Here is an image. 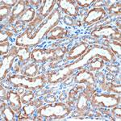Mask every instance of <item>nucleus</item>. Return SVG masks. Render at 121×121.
I'll use <instances>...</instances> for the list:
<instances>
[{"mask_svg": "<svg viewBox=\"0 0 121 121\" xmlns=\"http://www.w3.org/2000/svg\"><path fill=\"white\" fill-rule=\"evenodd\" d=\"M9 47H10L9 41L3 42L0 44V52H1L2 56H5L8 53V52L10 51V49H11Z\"/></svg>", "mask_w": 121, "mask_h": 121, "instance_id": "nucleus-30", "label": "nucleus"}, {"mask_svg": "<svg viewBox=\"0 0 121 121\" xmlns=\"http://www.w3.org/2000/svg\"><path fill=\"white\" fill-rule=\"evenodd\" d=\"M18 2L19 1H16V0H9V1L8 0H2L1 3H2V4L8 6L10 7H14L18 3Z\"/></svg>", "mask_w": 121, "mask_h": 121, "instance_id": "nucleus-35", "label": "nucleus"}, {"mask_svg": "<svg viewBox=\"0 0 121 121\" xmlns=\"http://www.w3.org/2000/svg\"><path fill=\"white\" fill-rule=\"evenodd\" d=\"M89 44L86 42H81L78 45L73 47L66 55V60H75L81 57L89 49Z\"/></svg>", "mask_w": 121, "mask_h": 121, "instance_id": "nucleus-14", "label": "nucleus"}, {"mask_svg": "<svg viewBox=\"0 0 121 121\" xmlns=\"http://www.w3.org/2000/svg\"><path fill=\"white\" fill-rule=\"evenodd\" d=\"M120 95L116 94L94 93L91 98V105L93 107L113 108L120 104Z\"/></svg>", "mask_w": 121, "mask_h": 121, "instance_id": "nucleus-5", "label": "nucleus"}, {"mask_svg": "<svg viewBox=\"0 0 121 121\" xmlns=\"http://www.w3.org/2000/svg\"><path fill=\"white\" fill-rule=\"evenodd\" d=\"M43 6L39 10V15L42 19L49 16L53 11V8L56 4V0H48V1H42Z\"/></svg>", "mask_w": 121, "mask_h": 121, "instance_id": "nucleus-18", "label": "nucleus"}, {"mask_svg": "<svg viewBox=\"0 0 121 121\" xmlns=\"http://www.w3.org/2000/svg\"><path fill=\"white\" fill-rule=\"evenodd\" d=\"M11 11H12L11 7L3 4L1 5V7H0V19H1V21L7 18L8 15H10V14L11 15Z\"/></svg>", "mask_w": 121, "mask_h": 121, "instance_id": "nucleus-28", "label": "nucleus"}, {"mask_svg": "<svg viewBox=\"0 0 121 121\" xmlns=\"http://www.w3.org/2000/svg\"><path fill=\"white\" fill-rule=\"evenodd\" d=\"M15 111L11 108L10 105H6L3 108L1 109V116L3 117V120L7 121H12L15 120Z\"/></svg>", "mask_w": 121, "mask_h": 121, "instance_id": "nucleus-22", "label": "nucleus"}, {"mask_svg": "<svg viewBox=\"0 0 121 121\" xmlns=\"http://www.w3.org/2000/svg\"><path fill=\"white\" fill-rule=\"evenodd\" d=\"M55 57L54 48H34L31 52V60L35 63H45L53 61Z\"/></svg>", "mask_w": 121, "mask_h": 121, "instance_id": "nucleus-7", "label": "nucleus"}, {"mask_svg": "<svg viewBox=\"0 0 121 121\" xmlns=\"http://www.w3.org/2000/svg\"><path fill=\"white\" fill-rule=\"evenodd\" d=\"M46 99H49L48 101H47L48 103H53L54 102H56V98L55 96H53V95H49V96L46 97V98L44 99V100H46Z\"/></svg>", "mask_w": 121, "mask_h": 121, "instance_id": "nucleus-39", "label": "nucleus"}, {"mask_svg": "<svg viewBox=\"0 0 121 121\" xmlns=\"http://www.w3.org/2000/svg\"><path fill=\"white\" fill-rule=\"evenodd\" d=\"M38 72H39V65L37 64L33 63V64H30L28 66H27L25 68L23 74L30 78H34L38 76Z\"/></svg>", "mask_w": 121, "mask_h": 121, "instance_id": "nucleus-24", "label": "nucleus"}, {"mask_svg": "<svg viewBox=\"0 0 121 121\" xmlns=\"http://www.w3.org/2000/svg\"><path fill=\"white\" fill-rule=\"evenodd\" d=\"M9 52L15 53L19 61L23 64H26L27 62H28V60H31V52L32 51H30L28 47H18L15 45L13 46Z\"/></svg>", "mask_w": 121, "mask_h": 121, "instance_id": "nucleus-16", "label": "nucleus"}, {"mask_svg": "<svg viewBox=\"0 0 121 121\" xmlns=\"http://www.w3.org/2000/svg\"><path fill=\"white\" fill-rule=\"evenodd\" d=\"M67 34V32L65 30V28L62 27H57L56 26L50 31L49 36H48V40H58V39L64 38Z\"/></svg>", "mask_w": 121, "mask_h": 121, "instance_id": "nucleus-21", "label": "nucleus"}, {"mask_svg": "<svg viewBox=\"0 0 121 121\" xmlns=\"http://www.w3.org/2000/svg\"><path fill=\"white\" fill-rule=\"evenodd\" d=\"M112 114L113 115V116H116L117 118H119V120H120V116H121V115H120V112H121L120 107H119V105H118V106L113 107V108H112Z\"/></svg>", "mask_w": 121, "mask_h": 121, "instance_id": "nucleus-36", "label": "nucleus"}, {"mask_svg": "<svg viewBox=\"0 0 121 121\" xmlns=\"http://www.w3.org/2000/svg\"><path fill=\"white\" fill-rule=\"evenodd\" d=\"M83 86H77V87H74L73 89H72L71 91L69 92V95H68V104L69 103L70 101L72 100L73 99H74L75 95H77L78 93L79 92V91L81 89H82Z\"/></svg>", "mask_w": 121, "mask_h": 121, "instance_id": "nucleus-32", "label": "nucleus"}, {"mask_svg": "<svg viewBox=\"0 0 121 121\" xmlns=\"http://www.w3.org/2000/svg\"><path fill=\"white\" fill-rule=\"evenodd\" d=\"M108 11L112 15H120V3H117L108 7Z\"/></svg>", "mask_w": 121, "mask_h": 121, "instance_id": "nucleus-31", "label": "nucleus"}, {"mask_svg": "<svg viewBox=\"0 0 121 121\" xmlns=\"http://www.w3.org/2000/svg\"><path fill=\"white\" fill-rule=\"evenodd\" d=\"M14 32H10L7 30H1L0 31V41L1 43L8 41V39L12 37Z\"/></svg>", "mask_w": 121, "mask_h": 121, "instance_id": "nucleus-29", "label": "nucleus"}, {"mask_svg": "<svg viewBox=\"0 0 121 121\" xmlns=\"http://www.w3.org/2000/svg\"><path fill=\"white\" fill-rule=\"evenodd\" d=\"M54 49H55V57H54L52 62L60 61V60L63 59L65 53L67 52V48H65V47H57Z\"/></svg>", "mask_w": 121, "mask_h": 121, "instance_id": "nucleus-26", "label": "nucleus"}, {"mask_svg": "<svg viewBox=\"0 0 121 121\" xmlns=\"http://www.w3.org/2000/svg\"><path fill=\"white\" fill-rule=\"evenodd\" d=\"M95 57H100L106 61H111V60H114L116 59L115 54L110 49H108L107 47L95 45L89 48L81 57L78 59V60L65 65L63 69H60L58 72L48 73L47 74V78H48L47 81L50 83H56L64 81L73 74V73L76 69L80 70L83 69L82 67L84 65H87L90 60L92 58Z\"/></svg>", "mask_w": 121, "mask_h": 121, "instance_id": "nucleus-1", "label": "nucleus"}, {"mask_svg": "<svg viewBox=\"0 0 121 121\" xmlns=\"http://www.w3.org/2000/svg\"><path fill=\"white\" fill-rule=\"evenodd\" d=\"M74 82L81 84L85 83L91 86H94L95 83V77L92 72L89 71L87 69H82L76 74Z\"/></svg>", "mask_w": 121, "mask_h": 121, "instance_id": "nucleus-13", "label": "nucleus"}, {"mask_svg": "<svg viewBox=\"0 0 121 121\" xmlns=\"http://www.w3.org/2000/svg\"><path fill=\"white\" fill-rule=\"evenodd\" d=\"M7 101L11 108L15 111L16 114H19L22 109V101H21V95L19 92L14 91H7Z\"/></svg>", "mask_w": 121, "mask_h": 121, "instance_id": "nucleus-15", "label": "nucleus"}, {"mask_svg": "<svg viewBox=\"0 0 121 121\" xmlns=\"http://www.w3.org/2000/svg\"><path fill=\"white\" fill-rule=\"evenodd\" d=\"M60 20V13L59 9H55L48 17L47 20L40 24L36 32H32V29H28L22 34L19 35L15 39V45L18 47H35L38 45L43 38L50 32L53 28L57 26Z\"/></svg>", "mask_w": 121, "mask_h": 121, "instance_id": "nucleus-2", "label": "nucleus"}, {"mask_svg": "<svg viewBox=\"0 0 121 121\" xmlns=\"http://www.w3.org/2000/svg\"><path fill=\"white\" fill-rule=\"evenodd\" d=\"M94 93H95L94 86H88L86 89H85L82 92L79 94L77 103H76V108L78 112L80 114H84L86 112V111L88 108V103L91 100V95Z\"/></svg>", "mask_w": 121, "mask_h": 121, "instance_id": "nucleus-8", "label": "nucleus"}, {"mask_svg": "<svg viewBox=\"0 0 121 121\" xmlns=\"http://www.w3.org/2000/svg\"><path fill=\"white\" fill-rule=\"evenodd\" d=\"M95 2V0H76V3L78 7H88Z\"/></svg>", "mask_w": 121, "mask_h": 121, "instance_id": "nucleus-33", "label": "nucleus"}, {"mask_svg": "<svg viewBox=\"0 0 121 121\" xmlns=\"http://www.w3.org/2000/svg\"><path fill=\"white\" fill-rule=\"evenodd\" d=\"M59 8H60L65 14L69 17H77L79 13V7L77 5L76 1L73 0H60L56 1Z\"/></svg>", "mask_w": 121, "mask_h": 121, "instance_id": "nucleus-10", "label": "nucleus"}, {"mask_svg": "<svg viewBox=\"0 0 121 121\" xmlns=\"http://www.w3.org/2000/svg\"><path fill=\"white\" fill-rule=\"evenodd\" d=\"M103 44H105V47H107L108 49H110L115 55H118L120 56L121 54V44L120 41H117L114 40H104L103 41Z\"/></svg>", "mask_w": 121, "mask_h": 121, "instance_id": "nucleus-19", "label": "nucleus"}, {"mask_svg": "<svg viewBox=\"0 0 121 121\" xmlns=\"http://www.w3.org/2000/svg\"><path fill=\"white\" fill-rule=\"evenodd\" d=\"M64 21H65V23L67 25H70V26L73 25V19L70 18L69 16H68V15H65V16L64 17Z\"/></svg>", "mask_w": 121, "mask_h": 121, "instance_id": "nucleus-38", "label": "nucleus"}, {"mask_svg": "<svg viewBox=\"0 0 121 121\" xmlns=\"http://www.w3.org/2000/svg\"><path fill=\"white\" fill-rule=\"evenodd\" d=\"M71 111V106H69L67 103H53L40 107L36 110V113L40 117L48 119L54 118L55 120H58L69 116Z\"/></svg>", "mask_w": 121, "mask_h": 121, "instance_id": "nucleus-4", "label": "nucleus"}, {"mask_svg": "<svg viewBox=\"0 0 121 121\" xmlns=\"http://www.w3.org/2000/svg\"><path fill=\"white\" fill-rule=\"evenodd\" d=\"M106 11L102 7H94L91 9L86 15L83 19V23L85 25L91 26V25L99 22L100 20L106 16Z\"/></svg>", "mask_w": 121, "mask_h": 121, "instance_id": "nucleus-9", "label": "nucleus"}, {"mask_svg": "<svg viewBox=\"0 0 121 121\" xmlns=\"http://www.w3.org/2000/svg\"><path fill=\"white\" fill-rule=\"evenodd\" d=\"M25 11H26V2L20 0V1H19L18 3L13 7L12 11H11V17H10V19H9V23L15 22V20H16L19 17H20L21 15L24 13Z\"/></svg>", "mask_w": 121, "mask_h": 121, "instance_id": "nucleus-17", "label": "nucleus"}, {"mask_svg": "<svg viewBox=\"0 0 121 121\" xmlns=\"http://www.w3.org/2000/svg\"><path fill=\"white\" fill-rule=\"evenodd\" d=\"M100 86L103 91H106L109 93H116L120 95V85L117 86L113 84L112 82H107L100 84Z\"/></svg>", "mask_w": 121, "mask_h": 121, "instance_id": "nucleus-25", "label": "nucleus"}, {"mask_svg": "<svg viewBox=\"0 0 121 121\" xmlns=\"http://www.w3.org/2000/svg\"><path fill=\"white\" fill-rule=\"evenodd\" d=\"M35 98V94L33 93L32 91H29L28 90V91L23 93L21 95V101H22L23 104H27L29 102L32 101Z\"/></svg>", "mask_w": 121, "mask_h": 121, "instance_id": "nucleus-27", "label": "nucleus"}, {"mask_svg": "<svg viewBox=\"0 0 121 121\" xmlns=\"http://www.w3.org/2000/svg\"><path fill=\"white\" fill-rule=\"evenodd\" d=\"M43 101L41 99H33L32 101L27 103V105L22 107L23 112L20 113L18 116V120H28L29 116H32L35 111H36L40 107L42 106Z\"/></svg>", "mask_w": 121, "mask_h": 121, "instance_id": "nucleus-12", "label": "nucleus"}, {"mask_svg": "<svg viewBox=\"0 0 121 121\" xmlns=\"http://www.w3.org/2000/svg\"><path fill=\"white\" fill-rule=\"evenodd\" d=\"M36 17V10L32 7L26 9L24 13L19 17V21L22 23H29Z\"/></svg>", "mask_w": 121, "mask_h": 121, "instance_id": "nucleus-23", "label": "nucleus"}, {"mask_svg": "<svg viewBox=\"0 0 121 121\" xmlns=\"http://www.w3.org/2000/svg\"><path fill=\"white\" fill-rule=\"evenodd\" d=\"M106 69L110 73H115L120 71V66L116 65H109L106 66Z\"/></svg>", "mask_w": 121, "mask_h": 121, "instance_id": "nucleus-34", "label": "nucleus"}, {"mask_svg": "<svg viewBox=\"0 0 121 121\" xmlns=\"http://www.w3.org/2000/svg\"><path fill=\"white\" fill-rule=\"evenodd\" d=\"M104 60L100 57H95L92 58L89 61L88 65H87V69L91 72H95L99 71V70L102 69L104 67Z\"/></svg>", "mask_w": 121, "mask_h": 121, "instance_id": "nucleus-20", "label": "nucleus"}, {"mask_svg": "<svg viewBox=\"0 0 121 121\" xmlns=\"http://www.w3.org/2000/svg\"><path fill=\"white\" fill-rule=\"evenodd\" d=\"M9 82L16 88H22L29 91H37L42 89L45 86L47 81L44 74L38 75L34 78H30L25 75L13 74L8 78Z\"/></svg>", "mask_w": 121, "mask_h": 121, "instance_id": "nucleus-3", "label": "nucleus"}, {"mask_svg": "<svg viewBox=\"0 0 121 121\" xmlns=\"http://www.w3.org/2000/svg\"><path fill=\"white\" fill-rule=\"evenodd\" d=\"M91 35L93 37L99 39L103 38L104 40H114L120 41V32L112 26H101L99 28L92 31Z\"/></svg>", "mask_w": 121, "mask_h": 121, "instance_id": "nucleus-6", "label": "nucleus"}, {"mask_svg": "<svg viewBox=\"0 0 121 121\" xmlns=\"http://www.w3.org/2000/svg\"><path fill=\"white\" fill-rule=\"evenodd\" d=\"M0 91H1V100H7V92L3 86H0Z\"/></svg>", "mask_w": 121, "mask_h": 121, "instance_id": "nucleus-37", "label": "nucleus"}, {"mask_svg": "<svg viewBox=\"0 0 121 121\" xmlns=\"http://www.w3.org/2000/svg\"><path fill=\"white\" fill-rule=\"evenodd\" d=\"M15 57H16L15 53L9 52L7 55L3 56V57L2 58L1 65H0V78L1 80L6 78L8 72L13 66Z\"/></svg>", "mask_w": 121, "mask_h": 121, "instance_id": "nucleus-11", "label": "nucleus"}]
</instances>
